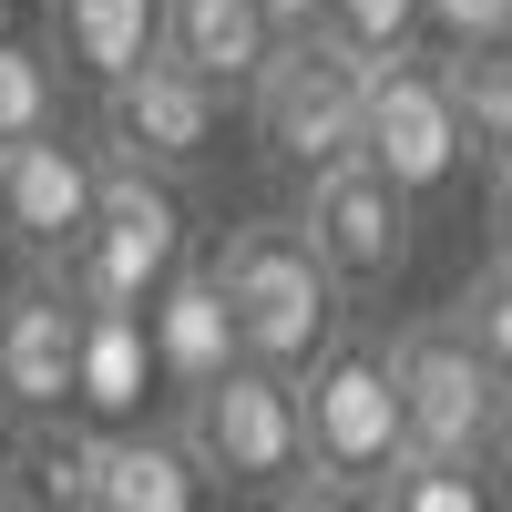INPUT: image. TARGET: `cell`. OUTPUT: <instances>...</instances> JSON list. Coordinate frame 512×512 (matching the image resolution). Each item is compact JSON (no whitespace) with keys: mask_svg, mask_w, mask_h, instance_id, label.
<instances>
[{"mask_svg":"<svg viewBox=\"0 0 512 512\" xmlns=\"http://www.w3.org/2000/svg\"><path fill=\"white\" fill-rule=\"evenodd\" d=\"M287 400H297V472L267 502H287V512H308V502H369V482L400 461V390H390L379 328L338 318L318 349L287 369Z\"/></svg>","mask_w":512,"mask_h":512,"instance_id":"6da1fadb","label":"cell"},{"mask_svg":"<svg viewBox=\"0 0 512 512\" xmlns=\"http://www.w3.org/2000/svg\"><path fill=\"white\" fill-rule=\"evenodd\" d=\"M195 256H205V277L226 297L236 359H256V369H297L338 318H349V297H338V277L318 267V246L297 236V216H236Z\"/></svg>","mask_w":512,"mask_h":512,"instance_id":"7a4b0ae2","label":"cell"},{"mask_svg":"<svg viewBox=\"0 0 512 512\" xmlns=\"http://www.w3.org/2000/svg\"><path fill=\"white\" fill-rule=\"evenodd\" d=\"M379 349H390V390H400V451H451V461H482V472H502L512 369L482 359L441 308L379 328Z\"/></svg>","mask_w":512,"mask_h":512,"instance_id":"3957f363","label":"cell"},{"mask_svg":"<svg viewBox=\"0 0 512 512\" xmlns=\"http://www.w3.org/2000/svg\"><path fill=\"white\" fill-rule=\"evenodd\" d=\"M195 236H185V185L144 175V164H113L103 154V185H93V216L72 226V246L52 256V277L72 287V308H144L154 277L175 267Z\"/></svg>","mask_w":512,"mask_h":512,"instance_id":"277c9868","label":"cell"},{"mask_svg":"<svg viewBox=\"0 0 512 512\" xmlns=\"http://www.w3.org/2000/svg\"><path fill=\"white\" fill-rule=\"evenodd\" d=\"M236 103L277 175H318V164L359 154V52H338L328 31H277Z\"/></svg>","mask_w":512,"mask_h":512,"instance_id":"5b68a950","label":"cell"},{"mask_svg":"<svg viewBox=\"0 0 512 512\" xmlns=\"http://www.w3.org/2000/svg\"><path fill=\"white\" fill-rule=\"evenodd\" d=\"M226 103H236V93H216L205 72L144 52V62H123L113 82H93V144H103L113 164L164 175V185H195L205 164L226 154Z\"/></svg>","mask_w":512,"mask_h":512,"instance_id":"8992f818","label":"cell"},{"mask_svg":"<svg viewBox=\"0 0 512 512\" xmlns=\"http://www.w3.org/2000/svg\"><path fill=\"white\" fill-rule=\"evenodd\" d=\"M175 441L205 472V492H256L267 502L297 472V400H287V369H256L226 359L216 379L175 390Z\"/></svg>","mask_w":512,"mask_h":512,"instance_id":"52a82bcc","label":"cell"},{"mask_svg":"<svg viewBox=\"0 0 512 512\" xmlns=\"http://www.w3.org/2000/svg\"><path fill=\"white\" fill-rule=\"evenodd\" d=\"M461 123H451V93H441V62L400 41V52L359 62V164H379L410 205H431L461 185Z\"/></svg>","mask_w":512,"mask_h":512,"instance_id":"ba28073f","label":"cell"},{"mask_svg":"<svg viewBox=\"0 0 512 512\" xmlns=\"http://www.w3.org/2000/svg\"><path fill=\"white\" fill-rule=\"evenodd\" d=\"M410 216H420V205L379 175V164H359V154L297 175V236L318 246V267L338 277V297H390V287H400L410 236H420Z\"/></svg>","mask_w":512,"mask_h":512,"instance_id":"9c48e42d","label":"cell"},{"mask_svg":"<svg viewBox=\"0 0 512 512\" xmlns=\"http://www.w3.org/2000/svg\"><path fill=\"white\" fill-rule=\"evenodd\" d=\"M93 185H103V144L93 123H31V134L0 144V256L11 267H52L72 246V226L93 216Z\"/></svg>","mask_w":512,"mask_h":512,"instance_id":"30bf717a","label":"cell"},{"mask_svg":"<svg viewBox=\"0 0 512 512\" xmlns=\"http://www.w3.org/2000/svg\"><path fill=\"white\" fill-rule=\"evenodd\" d=\"M72 410V287L52 267L0 277V431Z\"/></svg>","mask_w":512,"mask_h":512,"instance_id":"8fae6325","label":"cell"},{"mask_svg":"<svg viewBox=\"0 0 512 512\" xmlns=\"http://www.w3.org/2000/svg\"><path fill=\"white\" fill-rule=\"evenodd\" d=\"M205 472L185 461L175 420H103L93 472H82V512H195Z\"/></svg>","mask_w":512,"mask_h":512,"instance_id":"7c38bea8","label":"cell"},{"mask_svg":"<svg viewBox=\"0 0 512 512\" xmlns=\"http://www.w3.org/2000/svg\"><path fill=\"white\" fill-rule=\"evenodd\" d=\"M144 338H154V390H195V379H216V369L236 359L226 297H216V277H205L195 246L154 277V297H144Z\"/></svg>","mask_w":512,"mask_h":512,"instance_id":"4fadbf2b","label":"cell"},{"mask_svg":"<svg viewBox=\"0 0 512 512\" xmlns=\"http://www.w3.org/2000/svg\"><path fill=\"white\" fill-rule=\"evenodd\" d=\"M154 338L144 308H72V420H144Z\"/></svg>","mask_w":512,"mask_h":512,"instance_id":"5bb4252c","label":"cell"},{"mask_svg":"<svg viewBox=\"0 0 512 512\" xmlns=\"http://www.w3.org/2000/svg\"><path fill=\"white\" fill-rule=\"evenodd\" d=\"M267 11L256 0H154V52L205 72L216 93H246V72L267 62Z\"/></svg>","mask_w":512,"mask_h":512,"instance_id":"9a60e30c","label":"cell"},{"mask_svg":"<svg viewBox=\"0 0 512 512\" xmlns=\"http://www.w3.org/2000/svg\"><path fill=\"white\" fill-rule=\"evenodd\" d=\"M41 52L62 62V82H113L154 52V0H41Z\"/></svg>","mask_w":512,"mask_h":512,"instance_id":"2e32d148","label":"cell"},{"mask_svg":"<svg viewBox=\"0 0 512 512\" xmlns=\"http://www.w3.org/2000/svg\"><path fill=\"white\" fill-rule=\"evenodd\" d=\"M441 62V93H451V123H461V144L482 154V175L502 185V144H512V52L502 41H451Z\"/></svg>","mask_w":512,"mask_h":512,"instance_id":"e0dca14e","label":"cell"},{"mask_svg":"<svg viewBox=\"0 0 512 512\" xmlns=\"http://www.w3.org/2000/svg\"><path fill=\"white\" fill-rule=\"evenodd\" d=\"M502 482L482 472V461H451V451H400L390 472L369 482V502L379 512H482Z\"/></svg>","mask_w":512,"mask_h":512,"instance_id":"ac0fdd59","label":"cell"},{"mask_svg":"<svg viewBox=\"0 0 512 512\" xmlns=\"http://www.w3.org/2000/svg\"><path fill=\"white\" fill-rule=\"evenodd\" d=\"M62 62L41 52V31H11L0 21V144L11 134H31V123H62Z\"/></svg>","mask_w":512,"mask_h":512,"instance_id":"d6986e66","label":"cell"},{"mask_svg":"<svg viewBox=\"0 0 512 512\" xmlns=\"http://www.w3.org/2000/svg\"><path fill=\"white\" fill-rule=\"evenodd\" d=\"M441 318L472 338L482 359H502V369H512V267H502V256H482V267L451 287V308H441Z\"/></svg>","mask_w":512,"mask_h":512,"instance_id":"ffe728a7","label":"cell"},{"mask_svg":"<svg viewBox=\"0 0 512 512\" xmlns=\"http://www.w3.org/2000/svg\"><path fill=\"white\" fill-rule=\"evenodd\" d=\"M318 31L338 52L379 62V52H400V41H420V0H318Z\"/></svg>","mask_w":512,"mask_h":512,"instance_id":"44dd1931","label":"cell"},{"mask_svg":"<svg viewBox=\"0 0 512 512\" xmlns=\"http://www.w3.org/2000/svg\"><path fill=\"white\" fill-rule=\"evenodd\" d=\"M420 31H441V41H502L512 0H420Z\"/></svg>","mask_w":512,"mask_h":512,"instance_id":"7402d4cb","label":"cell"},{"mask_svg":"<svg viewBox=\"0 0 512 512\" xmlns=\"http://www.w3.org/2000/svg\"><path fill=\"white\" fill-rule=\"evenodd\" d=\"M267 11V31H318V0H256Z\"/></svg>","mask_w":512,"mask_h":512,"instance_id":"603a6c76","label":"cell"},{"mask_svg":"<svg viewBox=\"0 0 512 512\" xmlns=\"http://www.w3.org/2000/svg\"><path fill=\"white\" fill-rule=\"evenodd\" d=\"M0 502H21V492H11V482H0Z\"/></svg>","mask_w":512,"mask_h":512,"instance_id":"cb8c5ba5","label":"cell"},{"mask_svg":"<svg viewBox=\"0 0 512 512\" xmlns=\"http://www.w3.org/2000/svg\"><path fill=\"white\" fill-rule=\"evenodd\" d=\"M0 11H11V0H0Z\"/></svg>","mask_w":512,"mask_h":512,"instance_id":"d4e9b609","label":"cell"}]
</instances>
